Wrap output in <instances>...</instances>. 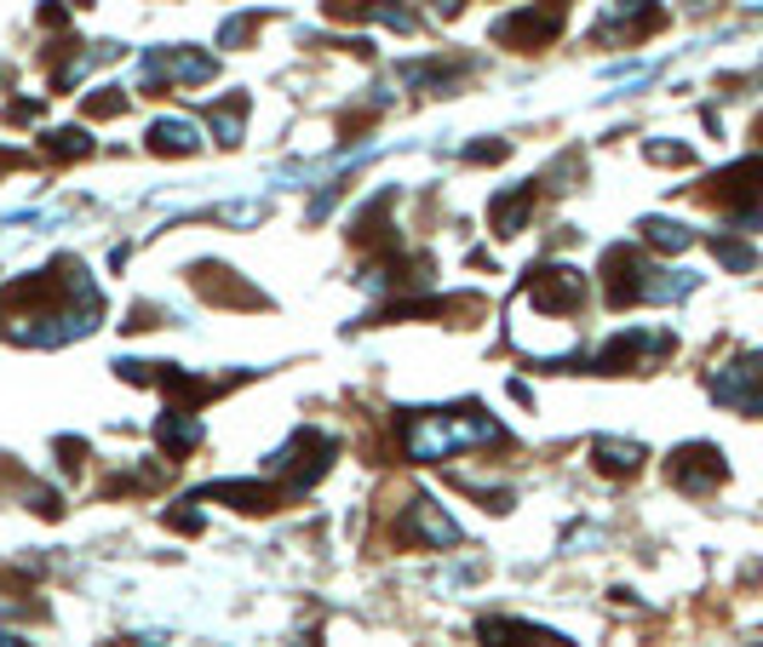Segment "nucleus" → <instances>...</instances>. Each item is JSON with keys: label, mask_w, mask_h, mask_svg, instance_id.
I'll return each mask as SVG.
<instances>
[{"label": "nucleus", "mask_w": 763, "mask_h": 647, "mask_svg": "<svg viewBox=\"0 0 763 647\" xmlns=\"http://www.w3.org/2000/svg\"><path fill=\"white\" fill-rule=\"evenodd\" d=\"M654 23H660L654 0H609V12L591 23V35L597 41H643Z\"/></svg>", "instance_id": "1a4fd4ad"}, {"label": "nucleus", "mask_w": 763, "mask_h": 647, "mask_svg": "<svg viewBox=\"0 0 763 647\" xmlns=\"http://www.w3.org/2000/svg\"><path fill=\"white\" fill-rule=\"evenodd\" d=\"M557 7H562V0H557Z\"/></svg>", "instance_id": "393cba45"}, {"label": "nucleus", "mask_w": 763, "mask_h": 647, "mask_svg": "<svg viewBox=\"0 0 763 647\" xmlns=\"http://www.w3.org/2000/svg\"><path fill=\"white\" fill-rule=\"evenodd\" d=\"M242 126H247V97H230V110H224V104L213 110V138H218L224 150L242 144Z\"/></svg>", "instance_id": "a211bd4d"}, {"label": "nucleus", "mask_w": 763, "mask_h": 647, "mask_svg": "<svg viewBox=\"0 0 763 647\" xmlns=\"http://www.w3.org/2000/svg\"><path fill=\"white\" fill-rule=\"evenodd\" d=\"M757 138H763V121H757Z\"/></svg>", "instance_id": "b1692460"}, {"label": "nucleus", "mask_w": 763, "mask_h": 647, "mask_svg": "<svg viewBox=\"0 0 763 647\" xmlns=\"http://www.w3.org/2000/svg\"><path fill=\"white\" fill-rule=\"evenodd\" d=\"M334 453H339V441L334 435H322V430H298L287 448L271 459V470H276V487L287 493V499H305L322 475H327V464H334Z\"/></svg>", "instance_id": "7ed1b4c3"}, {"label": "nucleus", "mask_w": 763, "mask_h": 647, "mask_svg": "<svg viewBox=\"0 0 763 647\" xmlns=\"http://www.w3.org/2000/svg\"><path fill=\"white\" fill-rule=\"evenodd\" d=\"M403 538H408V544H425V551H454L459 527H454L430 499H414V504H408V522H403Z\"/></svg>", "instance_id": "9d476101"}, {"label": "nucleus", "mask_w": 763, "mask_h": 647, "mask_svg": "<svg viewBox=\"0 0 763 647\" xmlns=\"http://www.w3.org/2000/svg\"><path fill=\"white\" fill-rule=\"evenodd\" d=\"M41 150H47L52 161H75V155L92 150V138H87L81 126H58V132H47V138H41Z\"/></svg>", "instance_id": "6ab92c4d"}, {"label": "nucleus", "mask_w": 763, "mask_h": 647, "mask_svg": "<svg viewBox=\"0 0 763 647\" xmlns=\"http://www.w3.org/2000/svg\"><path fill=\"white\" fill-rule=\"evenodd\" d=\"M694 292V276L683 269H654L638 247H609L603 253V298L614 310H632V304H667V298H683Z\"/></svg>", "instance_id": "f03ea898"}, {"label": "nucleus", "mask_w": 763, "mask_h": 647, "mask_svg": "<svg viewBox=\"0 0 763 647\" xmlns=\"http://www.w3.org/2000/svg\"><path fill=\"white\" fill-rule=\"evenodd\" d=\"M150 150L155 155H195L202 150V132H195V121H184V115H167V121L150 126Z\"/></svg>", "instance_id": "dca6fc26"}, {"label": "nucleus", "mask_w": 763, "mask_h": 647, "mask_svg": "<svg viewBox=\"0 0 763 647\" xmlns=\"http://www.w3.org/2000/svg\"><path fill=\"white\" fill-rule=\"evenodd\" d=\"M264 23V12H236V18H224V29H218V41L224 47H242L247 35H253V29Z\"/></svg>", "instance_id": "412c9836"}, {"label": "nucleus", "mask_w": 763, "mask_h": 647, "mask_svg": "<svg viewBox=\"0 0 763 647\" xmlns=\"http://www.w3.org/2000/svg\"><path fill=\"white\" fill-rule=\"evenodd\" d=\"M723 475H729V464H723V453L712 448V441H689V448L672 453V482L683 493H712Z\"/></svg>", "instance_id": "6e6552de"}, {"label": "nucleus", "mask_w": 763, "mask_h": 647, "mask_svg": "<svg viewBox=\"0 0 763 647\" xmlns=\"http://www.w3.org/2000/svg\"><path fill=\"white\" fill-rule=\"evenodd\" d=\"M522 298L535 304V310H546V316H574L586 304V276L569 269V264H535L528 281H522Z\"/></svg>", "instance_id": "20e7f679"}, {"label": "nucleus", "mask_w": 763, "mask_h": 647, "mask_svg": "<svg viewBox=\"0 0 763 647\" xmlns=\"http://www.w3.org/2000/svg\"><path fill=\"white\" fill-rule=\"evenodd\" d=\"M477 636H482L488 647H569L557 630H546V625H522V619H482Z\"/></svg>", "instance_id": "9b49d317"}, {"label": "nucleus", "mask_w": 763, "mask_h": 647, "mask_svg": "<svg viewBox=\"0 0 763 647\" xmlns=\"http://www.w3.org/2000/svg\"><path fill=\"white\" fill-rule=\"evenodd\" d=\"M660 356H672V332H620V338H609V345L591 356V367L597 372H638V367H649Z\"/></svg>", "instance_id": "0eeeda50"}, {"label": "nucleus", "mask_w": 763, "mask_h": 647, "mask_svg": "<svg viewBox=\"0 0 763 647\" xmlns=\"http://www.w3.org/2000/svg\"><path fill=\"white\" fill-rule=\"evenodd\" d=\"M643 155H649L654 166H689V161H694V155H689L683 144H649Z\"/></svg>", "instance_id": "5701e85b"}, {"label": "nucleus", "mask_w": 763, "mask_h": 647, "mask_svg": "<svg viewBox=\"0 0 763 647\" xmlns=\"http://www.w3.org/2000/svg\"><path fill=\"white\" fill-rule=\"evenodd\" d=\"M155 441H161V459H184L190 448H202V419L167 407V413L155 419Z\"/></svg>", "instance_id": "ddd939ff"}, {"label": "nucleus", "mask_w": 763, "mask_h": 647, "mask_svg": "<svg viewBox=\"0 0 763 647\" xmlns=\"http://www.w3.org/2000/svg\"><path fill=\"white\" fill-rule=\"evenodd\" d=\"M327 18H350V23H390L403 29V35H414V12L408 7H390V0H327Z\"/></svg>", "instance_id": "f8f14e48"}, {"label": "nucleus", "mask_w": 763, "mask_h": 647, "mask_svg": "<svg viewBox=\"0 0 763 647\" xmlns=\"http://www.w3.org/2000/svg\"><path fill=\"white\" fill-rule=\"evenodd\" d=\"M482 441H506L500 419H488L477 401L466 407H430V413L403 419V448L414 464H437L459 448H482Z\"/></svg>", "instance_id": "f257e3e1"}, {"label": "nucleus", "mask_w": 763, "mask_h": 647, "mask_svg": "<svg viewBox=\"0 0 763 647\" xmlns=\"http://www.w3.org/2000/svg\"><path fill=\"white\" fill-rule=\"evenodd\" d=\"M132 104V92H121V86H104L98 97H87V115H98V121H110V115H121Z\"/></svg>", "instance_id": "aec40b11"}, {"label": "nucleus", "mask_w": 763, "mask_h": 647, "mask_svg": "<svg viewBox=\"0 0 763 647\" xmlns=\"http://www.w3.org/2000/svg\"><path fill=\"white\" fill-rule=\"evenodd\" d=\"M643 459H649V453L638 448V441H614V435H597V441H591V464L603 470V475H638Z\"/></svg>", "instance_id": "2eb2a0df"}, {"label": "nucleus", "mask_w": 763, "mask_h": 647, "mask_svg": "<svg viewBox=\"0 0 763 647\" xmlns=\"http://www.w3.org/2000/svg\"><path fill=\"white\" fill-rule=\"evenodd\" d=\"M535 201H540V184H517V189H506V195H494V207H488L494 235H517V229L528 224V213H535Z\"/></svg>", "instance_id": "4468645a"}, {"label": "nucleus", "mask_w": 763, "mask_h": 647, "mask_svg": "<svg viewBox=\"0 0 763 647\" xmlns=\"http://www.w3.org/2000/svg\"><path fill=\"white\" fill-rule=\"evenodd\" d=\"M557 29H562V12H557V7H522V12L494 18V41L511 47V52H540V47L557 41Z\"/></svg>", "instance_id": "423d86ee"}, {"label": "nucleus", "mask_w": 763, "mask_h": 647, "mask_svg": "<svg viewBox=\"0 0 763 647\" xmlns=\"http://www.w3.org/2000/svg\"><path fill=\"white\" fill-rule=\"evenodd\" d=\"M218 75V63L207 52H184V47H155L144 63H139V86L144 92H161V86H202Z\"/></svg>", "instance_id": "39448f33"}, {"label": "nucleus", "mask_w": 763, "mask_h": 647, "mask_svg": "<svg viewBox=\"0 0 763 647\" xmlns=\"http://www.w3.org/2000/svg\"><path fill=\"white\" fill-rule=\"evenodd\" d=\"M638 235H643L654 253H683V247L694 242V229H683V224H672V218H643Z\"/></svg>", "instance_id": "f3484780"}, {"label": "nucleus", "mask_w": 763, "mask_h": 647, "mask_svg": "<svg viewBox=\"0 0 763 647\" xmlns=\"http://www.w3.org/2000/svg\"><path fill=\"white\" fill-rule=\"evenodd\" d=\"M712 247H718V258H723L729 269H752V247H746V242H729V235H718Z\"/></svg>", "instance_id": "4be33fe9"}]
</instances>
